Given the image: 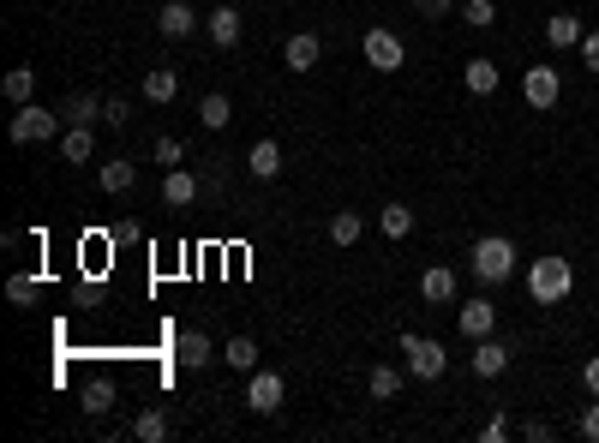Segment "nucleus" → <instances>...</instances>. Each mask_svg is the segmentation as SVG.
<instances>
[{
	"label": "nucleus",
	"mask_w": 599,
	"mask_h": 443,
	"mask_svg": "<svg viewBox=\"0 0 599 443\" xmlns=\"http://www.w3.org/2000/svg\"><path fill=\"white\" fill-rule=\"evenodd\" d=\"M150 156H156L162 168H186V138H168V132H162V138L150 144Z\"/></svg>",
	"instance_id": "c756f323"
},
{
	"label": "nucleus",
	"mask_w": 599,
	"mask_h": 443,
	"mask_svg": "<svg viewBox=\"0 0 599 443\" xmlns=\"http://www.w3.org/2000/svg\"><path fill=\"white\" fill-rule=\"evenodd\" d=\"M174 96H180V72H174V66H150V72H144V102L162 108V102H174Z\"/></svg>",
	"instance_id": "6ab92c4d"
},
{
	"label": "nucleus",
	"mask_w": 599,
	"mask_h": 443,
	"mask_svg": "<svg viewBox=\"0 0 599 443\" xmlns=\"http://www.w3.org/2000/svg\"><path fill=\"white\" fill-rule=\"evenodd\" d=\"M60 132H66L60 108H36V102H24V108L6 120V138H12V144H48V138H60Z\"/></svg>",
	"instance_id": "7ed1b4c3"
},
{
	"label": "nucleus",
	"mask_w": 599,
	"mask_h": 443,
	"mask_svg": "<svg viewBox=\"0 0 599 443\" xmlns=\"http://www.w3.org/2000/svg\"><path fill=\"white\" fill-rule=\"evenodd\" d=\"M582 438H588V443H599V396L588 402V408H582Z\"/></svg>",
	"instance_id": "4c0bfd02"
},
{
	"label": "nucleus",
	"mask_w": 599,
	"mask_h": 443,
	"mask_svg": "<svg viewBox=\"0 0 599 443\" xmlns=\"http://www.w3.org/2000/svg\"><path fill=\"white\" fill-rule=\"evenodd\" d=\"M240 30H246V24H240V12H234V6L204 12V36H210L216 48H234V42H240Z\"/></svg>",
	"instance_id": "ddd939ff"
},
{
	"label": "nucleus",
	"mask_w": 599,
	"mask_h": 443,
	"mask_svg": "<svg viewBox=\"0 0 599 443\" xmlns=\"http://www.w3.org/2000/svg\"><path fill=\"white\" fill-rule=\"evenodd\" d=\"M60 156L66 162H90L96 156V126H66L60 132Z\"/></svg>",
	"instance_id": "aec40b11"
},
{
	"label": "nucleus",
	"mask_w": 599,
	"mask_h": 443,
	"mask_svg": "<svg viewBox=\"0 0 599 443\" xmlns=\"http://www.w3.org/2000/svg\"><path fill=\"white\" fill-rule=\"evenodd\" d=\"M462 18H468V30H492V24H498V6H492V0H462Z\"/></svg>",
	"instance_id": "473e14b6"
},
{
	"label": "nucleus",
	"mask_w": 599,
	"mask_h": 443,
	"mask_svg": "<svg viewBox=\"0 0 599 443\" xmlns=\"http://www.w3.org/2000/svg\"><path fill=\"white\" fill-rule=\"evenodd\" d=\"M60 120H66V126H96V120H102V102H96V96H66V102H60Z\"/></svg>",
	"instance_id": "b1692460"
},
{
	"label": "nucleus",
	"mask_w": 599,
	"mask_h": 443,
	"mask_svg": "<svg viewBox=\"0 0 599 443\" xmlns=\"http://www.w3.org/2000/svg\"><path fill=\"white\" fill-rule=\"evenodd\" d=\"M198 24H204V18H198L186 0H168V6L156 12V30H162L168 42H186V36H198Z\"/></svg>",
	"instance_id": "6e6552de"
},
{
	"label": "nucleus",
	"mask_w": 599,
	"mask_h": 443,
	"mask_svg": "<svg viewBox=\"0 0 599 443\" xmlns=\"http://www.w3.org/2000/svg\"><path fill=\"white\" fill-rule=\"evenodd\" d=\"M522 438H528V443H552V438H558V426H552V420H528Z\"/></svg>",
	"instance_id": "e433bc0d"
},
{
	"label": "nucleus",
	"mask_w": 599,
	"mask_h": 443,
	"mask_svg": "<svg viewBox=\"0 0 599 443\" xmlns=\"http://www.w3.org/2000/svg\"><path fill=\"white\" fill-rule=\"evenodd\" d=\"M126 120H132V102H120V96H108V102H102V126H114V132H120Z\"/></svg>",
	"instance_id": "f704fd0d"
},
{
	"label": "nucleus",
	"mask_w": 599,
	"mask_h": 443,
	"mask_svg": "<svg viewBox=\"0 0 599 443\" xmlns=\"http://www.w3.org/2000/svg\"><path fill=\"white\" fill-rule=\"evenodd\" d=\"M480 438H486V443H510V438H516V426H510V414H492V420L480 426Z\"/></svg>",
	"instance_id": "72a5a7b5"
},
{
	"label": "nucleus",
	"mask_w": 599,
	"mask_h": 443,
	"mask_svg": "<svg viewBox=\"0 0 599 443\" xmlns=\"http://www.w3.org/2000/svg\"><path fill=\"white\" fill-rule=\"evenodd\" d=\"M318 54H324V42H318L312 30H300V36H288L282 66H288V72H312V66H318Z\"/></svg>",
	"instance_id": "2eb2a0df"
},
{
	"label": "nucleus",
	"mask_w": 599,
	"mask_h": 443,
	"mask_svg": "<svg viewBox=\"0 0 599 443\" xmlns=\"http://www.w3.org/2000/svg\"><path fill=\"white\" fill-rule=\"evenodd\" d=\"M96 180H102V192H132V186H138V162H132V156H114V162H102Z\"/></svg>",
	"instance_id": "4be33fe9"
},
{
	"label": "nucleus",
	"mask_w": 599,
	"mask_h": 443,
	"mask_svg": "<svg viewBox=\"0 0 599 443\" xmlns=\"http://www.w3.org/2000/svg\"><path fill=\"white\" fill-rule=\"evenodd\" d=\"M582 384H588V396H599V354L582 366Z\"/></svg>",
	"instance_id": "ea45409f"
},
{
	"label": "nucleus",
	"mask_w": 599,
	"mask_h": 443,
	"mask_svg": "<svg viewBox=\"0 0 599 443\" xmlns=\"http://www.w3.org/2000/svg\"><path fill=\"white\" fill-rule=\"evenodd\" d=\"M456 330H462L468 342H480V336H492V330H498V306H492V300H468V306L456 312Z\"/></svg>",
	"instance_id": "1a4fd4ad"
},
{
	"label": "nucleus",
	"mask_w": 599,
	"mask_h": 443,
	"mask_svg": "<svg viewBox=\"0 0 599 443\" xmlns=\"http://www.w3.org/2000/svg\"><path fill=\"white\" fill-rule=\"evenodd\" d=\"M402 354H408V378H420V384L444 378V366H450L444 342H432V336H402Z\"/></svg>",
	"instance_id": "39448f33"
},
{
	"label": "nucleus",
	"mask_w": 599,
	"mask_h": 443,
	"mask_svg": "<svg viewBox=\"0 0 599 443\" xmlns=\"http://www.w3.org/2000/svg\"><path fill=\"white\" fill-rule=\"evenodd\" d=\"M558 96H564V72H558V66H528V72H522V102H528V108L546 114V108H558Z\"/></svg>",
	"instance_id": "423d86ee"
},
{
	"label": "nucleus",
	"mask_w": 599,
	"mask_h": 443,
	"mask_svg": "<svg viewBox=\"0 0 599 443\" xmlns=\"http://www.w3.org/2000/svg\"><path fill=\"white\" fill-rule=\"evenodd\" d=\"M414 12L420 18H450V12H462V0H414Z\"/></svg>",
	"instance_id": "c9c22d12"
},
{
	"label": "nucleus",
	"mask_w": 599,
	"mask_h": 443,
	"mask_svg": "<svg viewBox=\"0 0 599 443\" xmlns=\"http://www.w3.org/2000/svg\"><path fill=\"white\" fill-rule=\"evenodd\" d=\"M282 396H288V390H282L276 372H252V384H246V408H252V414H276Z\"/></svg>",
	"instance_id": "9d476101"
},
{
	"label": "nucleus",
	"mask_w": 599,
	"mask_h": 443,
	"mask_svg": "<svg viewBox=\"0 0 599 443\" xmlns=\"http://www.w3.org/2000/svg\"><path fill=\"white\" fill-rule=\"evenodd\" d=\"M198 192H204V180H198L192 168H168V174H162V204H174V210H186V204H192Z\"/></svg>",
	"instance_id": "9b49d317"
},
{
	"label": "nucleus",
	"mask_w": 599,
	"mask_h": 443,
	"mask_svg": "<svg viewBox=\"0 0 599 443\" xmlns=\"http://www.w3.org/2000/svg\"><path fill=\"white\" fill-rule=\"evenodd\" d=\"M6 300H12V306H36V276H30V270L6 276Z\"/></svg>",
	"instance_id": "2f4dec72"
},
{
	"label": "nucleus",
	"mask_w": 599,
	"mask_h": 443,
	"mask_svg": "<svg viewBox=\"0 0 599 443\" xmlns=\"http://www.w3.org/2000/svg\"><path fill=\"white\" fill-rule=\"evenodd\" d=\"M510 354H516L510 342H498V336H480V342H474V354H468V372L492 384V378H504V372H510Z\"/></svg>",
	"instance_id": "0eeeda50"
},
{
	"label": "nucleus",
	"mask_w": 599,
	"mask_h": 443,
	"mask_svg": "<svg viewBox=\"0 0 599 443\" xmlns=\"http://www.w3.org/2000/svg\"><path fill=\"white\" fill-rule=\"evenodd\" d=\"M582 66H588V72H599V30H588V36H582Z\"/></svg>",
	"instance_id": "58836bf2"
},
{
	"label": "nucleus",
	"mask_w": 599,
	"mask_h": 443,
	"mask_svg": "<svg viewBox=\"0 0 599 443\" xmlns=\"http://www.w3.org/2000/svg\"><path fill=\"white\" fill-rule=\"evenodd\" d=\"M462 78H468V96H498V84H504L498 60H486V54H474V60L462 66Z\"/></svg>",
	"instance_id": "dca6fc26"
},
{
	"label": "nucleus",
	"mask_w": 599,
	"mask_h": 443,
	"mask_svg": "<svg viewBox=\"0 0 599 443\" xmlns=\"http://www.w3.org/2000/svg\"><path fill=\"white\" fill-rule=\"evenodd\" d=\"M132 438H138V443H162V438H168V408L138 414V420H132Z\"/></svg>",
	"instance_id": "c85d7f7f"
},
{
	"label": "nucleus",
	"mask_w": 599,
	"mask_h": 443,
	"mask_svg": "<svg viewBox=\"0 0 599 443\" xmlns=\"http://www.w3.org/2000/svg\"><path fill=\"white\" fill-rule=\"evenodd\" d=\"M378 228H384L390 240H408V234H414V210H408V204H384V210H378Z\"/></svg>",
	"instance_id": "bb28decb"
},
{
	"label": "nucleus",
	"mask_w": 599,
	"mask_h": 443,
	"mask_svg": "<svg viewBox=\"0 0 599 443\" xmlns=\"http://www.w3.org/2000/svg\"><path fill=\"white\" fill-rule=\"evenodd\" d=\"M366 390H372V396H378V402H396V396H402V372H396V366H384V360H378V366H372V372H366Z\"/></svg>",
	"instance_id": "a878e982"
},
{
	"label": "nucleus",
	"mask_w": 599,
	"mask_h": 443,
	"mask_svg": "<svg viewBox=\"0 0 599 443\" xmlns=\"http://www.w3.org/2000/svg\"><path fill=\"white\" fill-rule=\"evenodd\" d=\"M246 168H252L258 180H276V174H282V144H276V138H258L252 156H246Z\"/></svg>",
	"instance_id": "412c9836"
},
{
	"label": "nucleus",
	"mask_w": 599,
	"mask_h": 443,
	"mask_svg": "<svg viewBox=\"0 0 599 443\" xmlns=\"http://www.w3.org/2000/svg\"><path fill=\"white\" fill-rule=\"evenodd\" d=\"M174 360H180L186 372H204V366L216 360V348H210V336H204V330H180V342H174Z\"/></svg>",
	"instance_id": "f8f14e48"
},
{
	"label": "nucleus",
	"mask_w": 599,
	"mask_h": 443,
	"mask_svg": "<svg viewBox=\"0 0 599 443\" xmlns=\"http://www.w3.org/2000/svg\"><path fill=\"white\" fill-rule=\"evenodd\" d=\"M582 36H588V24H582L576 12H552V18H546V42H552L558 54H564V48H582Z\"/></svg>",
	"instance_id": "4468645a"
},
{
	"label": "nucleus",
	"mask_w": 599,
	"mask_h": 443,
	"mask_svg": "<svg viewBox=\"0 0 599 443\" xmlns=\"http://www.w3.org/2000/svg\"><path fill=\"white\" fill-rule=\"evenodd\" d=\"M360 234H366V216H360V210H336V216H330V246H354Z\"/></svg>",
	"instance_id": "393cba45"
},
{
	"label": "nucleus",
	"mask_w": 599,
	"mask_h": 443,
	"mask_svg": "<svg viewBox=\"0 0 599 443\" xmlns=\"http://www.w3.org/2000/svg\"><path fill=\"white\" fill-rule=\"evenodd\" d=\"M228 120H234V102H228L222 90H210V96L198 102V126H204V132H222Z\"/></svg>",
	"instance_id": "5701e85b"
},
{
	"label": "nucleus",
	"mask_w": 599,
	"mask_h": 443,
	"mask_svg": "<svg viewBox=\"0 0 599 443\" xmlns=\"http://www.w3.org/2000/svg\"><path fill=\"white\" fill-rule=\"evenodd\" d=\"M360 54H366V66H372V72H402V66H408L402 36H396V30H384V24L360 36Z\"/></svg>",
	"instance_id": "20e7f679"
},
{
	"label": "nucleus",
	"mask_w": 599,
	"mask_h": 443,
	"mask_svg": "<svg viewBox=\"0 0 599 443\" xmlns=\"http://www.w3.org/2000/svg\"><path fill=\"white\" fill-rule=\"evenodd\" d=\"M468 270H474L486 288L510 282V276H516V240H504V234H486V240H474V252H468Z\"/></svg>",
	"instance_id": "f03ea898"
},
{
	"label": "nucleus",
	"mask_w": 599,
	"mask_h": 443,
	"mask_svg": "<svg viewBox=\"0 0 599 443\" xmlns=\"http://www.w3.org/2000/svg\"><path fill=\"white\" fill-rule=\"evenodd\" d=\"M108 408H114V384H102V378H96V384H84V414H90V420H102Z\"/></svg>",
	"instance_id": "7c9ffc66"
},
{
	"label": "nucleus",
	"mask_w": 599,
	"mask_h": 443,
	"mask_svg": "<svg viewBox=\"0 0 599 443\" xmlns=\"http://www.w3.org/2000/svg\"><path fill=\"white\" fill-rule=\"evenodd\" d=\"M420 300H426V306H450V300H456V270L432 264V270L420 276Z\"/></svg>",
	"instance_id": "f3484780"
},
{
	"label": "nucleus",
	"mask_w": 599,
	"mask_h": 443,
	"mask_svg": "<svg viewBox=\"0 0 599 443\" xmlns=\"http://www.w3.org/2000/svg\"><path fill=\"white\" fill-rule=\"evenodd\" d=\"M0 96H6L12 108H24V102H36V66H12V72L0 78Z\"/></svg>",
	"instance_id": "a211bd4d"
},
{
	"label": "nucleus",
	"mask_w": 599,
	"mask_h": 443,
	"mask_svg": "<svg viewBox=\"0 0 599 443\" xmlns=\"http://www.w3.org/2000/svg\"><path fill=\"white\" fill-rule=\"evenodd\" d=\"M528 294H534V306H564L576 294V264L570 258H534L528 264Z\"/></svg>",
	"instance_id": "f257e3e1"
},
{
	"label": "nucleus",
	"mask_w": 599,
	"mask_h": 443,
	"mask_svg": "<svg viewBox=\"0 0 599 443\" xmlns=\"http://www.w3.org/2000/svg\"><path fill=\"white\" fill-rule=\"evenodd\" d=\"M222 360H228L234 372H258V342H252V336H228Z\"/></svg>",
	"instance_id": "cd10ccee"
}]
</instances>
